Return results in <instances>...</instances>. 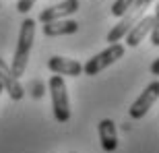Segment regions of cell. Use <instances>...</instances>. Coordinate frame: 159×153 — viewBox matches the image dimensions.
I'll list each match as a JSON object with an SVG mask.
<instances>
[{"label": "cell", "mask_w": 159, "mask_h": 153, "mask_svg": "<svg viewBox=\"0 0 159 153\" xmlns=\"http://www.w3.org/2000/svg\"><path fill=\"white\" fill-rule=\"evenodd\" d=\"M151 75H155V76H159V58L155 60L153 64H151Z\"/></svg>", "instance_id": "2e32d148"}, {"label": "cell", "mask_w": 159, "mask_h": 153, "mask_svg": "<svg viewBox=\"0 0 159 153\" xmlns=\"http://www.w3.org/2000/svg\"><path fill=\"white\" fill-rule=\"evenodd\" d=\"M2 91H4V87H2V83H0V93H2Z\"/></svg>", "instance_id": "e0dca14e"}, {"label": "cell", "mask_w": 159, "mask_h": 153, "mask_svg": "<svg viewBox=\"0 0 159 153\" xmlns=\"http://www.w3.org/2000/svg\"><path fill=\"white\" fill-rule=\"evenodd\" d=\"M124 56V46L122 44H110V46L103 50V52L95 54L93 58H89L85 64H83V72L89 76L99 75L101 71H106L107 66H112L114 62H118Z\"/></svg>", "instance_id": "277c9868"}, {"label": "cell", "mask_w": 159, "mask_h": 153, "mask_svg": "<svg viewBox=\"0 0 159 153\" xmlns=\"http://www.w3.org/2000/svg\"><path fill=\"white\" fill-rule=\"evenodd\" d=\"M151 44L159 48V4L155 6V12H153V27H151Z\"/></svg>", "instance_id": "4fadbf2b"}, {"label": "cell", "mask_w": 159, "mask_h": 153, "mask_svg": "<svg viewBox=\"0 0 159 153\" xmlns=\"http://www.w3.org/2000/svg\"><path fill=\"white\" fill-rule=\"evenodd\" d=\"M0 83H2L4 91L11 95V100H15V101L23 100L25 89H23V85L19 83V76L12 75L11 66L4 62V58H0Z\"/></svg>", "instance_id": "52a82bcc"}, {"label": "cell", "mask_w": 159, "mask_h": 153, "mask_svg": "<svg viewBox=\"0 0 159 153\" xmlns=\"http://www.w3.org/2000/svg\"><path fill=\"white\" fill-rule=\"evenodd\" d=\"M50 95H52V108H54V118L58 122H68L70 120V101L66 93V83L62 75H52L50 83Z\"/></svg>", "instance_id": "3957f363"}, {"label": "cell", "mask_w": 159, "mask_h": 153, "mask_svg": "<svg viewBox=\"0 0 159 153\" xmlns=\"http://www.w3.org/2000/svg\"><path fill=\"white\" fill-rule=\"evenodd\" d=\"M151 2H153V0H134V4L122 15V21L110 29V33H107V41H110V44H118L120 39H124L126 33L130 31V27H132L136 21H141V19L145 17V11L151 6Z\"/></svg>", "instance_id": "7a4b0ae2"}, {"label": "cell", "mask_w": 159, "mask_h": 153, "mask_svg": "<svg viewBox=\"0 0 159 153\" xmlns=\"http://www.w3.org/2000/svg\"><path fill=\"white\" fill-rule=\"evenodd\" d=\"M48 68L54 75H62V76H79L83 72V64L79 60L64 58V56H52L48 60Z\"/></svg>", "instance_id": "ba28073f"}, {"label": "cell", "mask_w": 159, "mask_h": 153, "mask_svg": "<svg viewBox=\"0 0 159 153\" xmlns=\"http://www.w3.org/2000/svg\"><path fill=\"white\" fill-rule=\"evenodd\" d=\"M79 11V0H64L60 4L48 6L39 12V23H50V21H58V19H68L70 15Z\"/></svg>", "instance_id": "8992f818"}, {"label": "cell", "mask_w": 159, "mask_h": 153, "mask_svg": "<svg viewBox=\"0 0 159 153\" xmlns=\"http://www.w3.org/2000/svg\"><path fill=\"white\" fill-rule=\"evenodd\" d=\"M151 27H153V17H143L141 21H136V23L130 27V31L126 33V44H128L130 48H136L145 39L147 33H151Z\"/></svg>", "instance_id": "8fae6325"}, {"label": "cell", "mask_w": 159, "mask_h": 153, "mask_svg": "<svg viewBox=\"0 0 159 153\" xmlns=\"http://www.w3.org/2000/svg\"><path fill=\"white\" fill-rule=\"evenodd\" d=\"M43 95V87H41V83H33V97H41Z\"/></svg>", "instance_id": "9a60e30c"}, {"label": "cell", "mask_w": 159, "mask_h": 153, "mask_svg": "<svg viewBox=\"0 0 159 153\" xmlns=\"http://www.w3.org/2000/svg\"><path fill=\"white\" fill-rule=\"evenodd\" d=\"M157 100H159V81H153L145 87V91H143V93L136 97V101L130 106V110H128L130 118L141 120L143 116H147V112L153 108V104Z\"/></svg>", "instance_id": "5b68a950"}, {"label": "cell", "mask_w": 159, "mask_h": 153, "mask_svg": "<svg viewBox=\"0 0 159 153\" xmlns=\"http://www.w3.org/2000/svg\"><path fill=\"white\" fill-rule=\"evenodd\" d=\"M132 4H134V0H116L112 4V15L114 17H122Z\"/></svg>", "instance_id": "7c38bea8"}, {"label": "cell", "mask_w": 159, "mask_h": 153, "mask_svg": "<svg viewBox=\"0 0 159 153\" xmlns=\"http://www.w3.org/2000/svg\"><path fill=\"white\" fill-rule=\"evenodd\" d=\"M97 132H99V143L103 151L112 153L118 149V132H116V122L112 118H103L97 124Z\"/></svg>", "instance_id": "9c48e42d"}, {"label": "cell", "mask_w": 159, "mask_h": 153, "mask_svg": "<svg viewBox=\"0 0 159 153\" xmlns=\"http://www.w3.org/2000/svg\"><path fill=\"white\" fill-rule=\"evenodd\" d=\"M35 2H37V0H19V2H17V11L25 15V12H29L31 8H33Z\"/></svg>", "instance_id": "5bb4252c"}, {"label": "cell", "mask_w": 159, "mask_h": 153, "mask_svg": "<svg viewBox=\"0 0 159 153\" xmlns=\"http://www.w3.org/2000/svg\"><path fill=\"white\" fill-rule=\"evenodd\" d=\"M33 39H35V21L33 19H25L23 23H21L17 50H15L12 64H11V71L15 76H21L25 72V68H27L29 54H31V48H33Z\"/></svg>", "instance_id": "6da1fadb"}, {"label": "cell", "mask_w": 159, "mask_h": 153, "mask_svg": "<svg viewBox=\"0 0 159 153\" xmlns=\"http://www.w3.org/2000/svg\"><path fill=\"white\" fill-rule=\"evenodd\" d=\"M79 31V23L72 19H58L43 23V35L46 37H60V35H72Z\"/></svg>", "instance_id": "30bf717a"}]
</instances>
